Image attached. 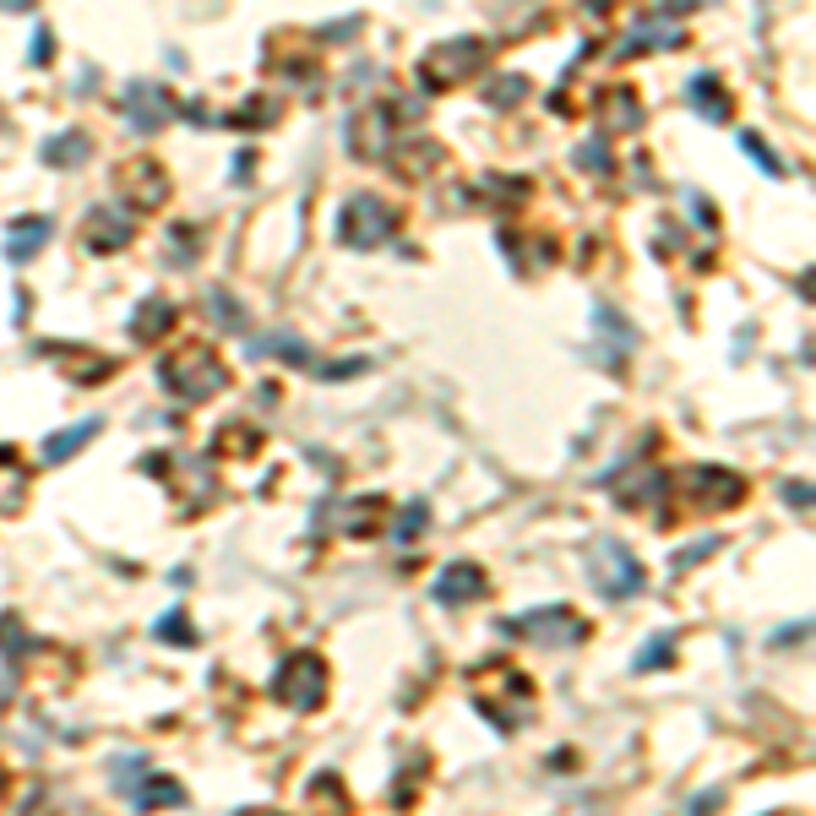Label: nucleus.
I'll return each instance as SVG.
<instances>
[{
	"instance_id": "b1692460",
	"label": "nucleus",
	"mask_w": 816,
	"mask_h": 816,
	"mask_svg": "<svg viewBox=\"0 0 816 816\" xmlns=\"http://www.w3.org/2000/svg\"><path fill=\"white\" fill-rule=\"evenodd\" d=\"M158 637H164V642H191L196 632H191V621H180V615H169V621H158Z\"/></svg>"
},
{
	"instance_id": "39448f33",
	"label": "nucleus",
	"mask_w": 816,
	"mask_h": 816,
	"mask_svg": "<svg viewBox=\"0 0 816 816\" xmlns=\"http://www.w3.org/2000/svg\"><path fill=\"white\" fill-rule=\"evenodd\" d=\"M506 632L512 637H528L534 648H572V642H583V621H577L572 610H523L506 621Z\"/></svg>"
},
{
	"instance_id": "bb28decb",
	"label": "nucleus",
	"mask_w": 816,
	"mask_h": 816,
	"mask_svg": "<svg viewBox=\"0 0 816 816\" xmlns=\"http://www.w3.org/2000/svg\"><path fill=\"white\" fill-rule=\"evenodd\" d=\"M49 60V33H33V66H44Z\"/></svg>"
},
{
	"instance_id": "423d86ee",
	"label": "nucleus",
	"mask_w": 816,
	"mask_h": 816,
	"mask_svg": "<svg viewBox=\"0 0 816 816\" xmlns=\"http://www.w3.org/2000/svg\"><path fill=\"white\" fill-rule=\"evenodd\" d=\"M272 691H278V702H289V708H316L321 691H327L321 659H316V653H289L283 670L272 675Z\"/></svg>"
},
{
	"instance_id": "f3484780",
	"label": "nucleus",
	"mask_w": 816,
	"mask_h": 816,
	"mask_svg": "<svg viewBox=\"0 0 816 816\" xmlns=\"http://www.w3.org/2000/svg\"><path fill=\"white\" fill-rule=\"evenodd\" d=\"M691 104H697L708 120H729V98H719V82H713V77L691 82Z\"/></svg>"
},
{
	"instance_id": "ddd939ff",
	"label": "nucleus",
	"mask_w": 816,
	"mask_h": 816,
	"mask_svg": "<svg viewBox=\"0 0 816 816\" xmlns=\"http://www.w3.org/2000/svg\"><path fill=\"white\" fill-rule=\"evenodd\" d=\"M44 240H49V218H17L6 234V262H28Z\"/></svg>"
},
{
	"instance_id": "412c9836",
	"label": "nucleus",
	"mask_w": 816,
	"mask_h": 816,
	"mask_svg": "<svg viewBox=\"0 0 816 816\" xmlns=\"http://www.w3.org/2000/svg\"><path fill=\"white\" fill-rule=\"evenodd\" d=\"M278 349L289 365H311V354H305V343H294V338H267V343H256V354H272Z\"/></svg>"
},
{
	"instance_id": "aec40b11",
	"label": "nucleus",
	"mask_w": 816,
	"mask_h": 816,
	"mask_svg": "<svg viewBox=\"0 0 816 816\" xmlns=\"http://www.w3.org/2000/svg\"><path fill=\"white\" fill-rule=\"evenodd\" d=\"M670 653H675L670 637H653L648 648H642V659H637V675H648V670H659V664H670Z\"/></svg>"
},
{
	"instance_id": "a211bd4d",
	"label": "nucleus",
	"mask_w": 816,
	"mask_h": 816,
	"mask_svg": "<svg viewBox=\"0 0 816 816\" xmlns=\"http://www.w3.org/2000/svg\"><path fill=\"white\" fill-rule=\"evenodd\" d=\"M180 800H185V789L175 784V778H153V784H147V795H136V806L153 811V806H180Z\"/></svg>"
},
{
	"instance_id": "0eeeda50",
	"label": "nucleus",
	"mask_w": 816,
	"mask_h": 816,
	"mask_svg": "<svg viewBox=\"0 0 816 816\" xmlns=\"http://www.w3.org/2000/svg\"><path fill=\"white\" fill-rule=\"evenodd\" d=\"M686 496H691V506L724 512V506H735L740 496H746V485H740V474H729V468H691V474H686Z\"/></svg>"
},
{
	"instance_id": "393cba45",
	"label": "nucleus",
	"mask_w": 816,
	"mask_h": 816,
	"mask_svg": "<svg viewBox=\"0 0 816 816\" xmlns=\"http://www.w3.org/2000/svg\"><path fill=\"white\" fill-rule=\"evenodd\" d=\"M713 550H719V539H697L691 550H680V561H675V566H691V561H702V555H713Z\"/></svg>"
},
{
	"instance_id": "9d476101",
	"label": "nucleus",
	"mask_w": 816,
	"mask_h": 816,
	"mask_svg": "<svg viewBox=\"0 0 816 816\" xmlns=\"http://www.w3.org/2000/svg\"><path fill=\"white\" fill-rule=\"evenodd\" d=\"M126 115H131V126L147 136V131H158L169 115H175V104H169V93H164V88H131Z\"/></svg>"
},
{
	"instance_id": "dca6fc26",
	"label": "nucleus",
	"mask_w": 816,
	"mask_h": 816,
	"mask_svg": "<svg viewBox=\"0 0 816 816\" xmlns=\"http://www.w3.org/2000/svg\"><path fill=\"white\" fill-rule=\"evenodd\" d=\"M88 136L82 131H60L55 142H44V164H55V169H71V164H82L88 158Z\"/></svg>"
},
{
	"instance_id": "f03ea898",
	"label": "nucleus",
	"mask_w": 816,
	"mask_h": 816,
	"mask_svg": "<svg viewBox=\"0 0 816 816\" xmlns=\"http://www.w3.org/2000/svg\"><path fill=\"white\" fill-rule=\"evenodd\" d=\"M392 234H398V207H392L387 196L360 191V196H349V202H343V213H338V240L343 245L376 251V245H387Z\"/></svg>"
},
{
	"instance_id": "f8f14e48",
	"label": "nucleus",
	"mask_w": 816,
	"mask_h": 816,
	"mask_svg": "<svg viewBox=\"0 0 816 816\" xmlns=\"http://www.w3.org/2000/svg\"><path fill=\"white\" fill-rule=\"evenodd\" d=\"M599 115H604V126H610V131H637L642 126V109H637L632 88H604L599 93Z\"/></svg>"
},
{
	"instance_id": "9b49d317",
	"label": "nucleus",
	"mask_w": 816,
	"mask_h": 816,
	"mask_svg": "<svg viewBox=\"0 0 816 816\" xmlns=\"http://www.w3.org/2000/svg\"><path fill=\"white\" fill-rule=\"evenodd\" d=\"M479 593H485V572H479L474 561H457L436 577V599L441 604H468V599H479Z\"/></svg>"
},
{
	"instance_id": "6e6552de",
	"label": "nucleus",
	"mask_w": 816,
	"mask_h": 816,
	"mask_svg": "<svg viewBox=\"0 0 816 816\" xmlns=\"http://www.w3.org/2000/svg\"><path fill=\"white\" fill-rule=\"evenodd\" d=\"M392 115H398V109H387V104L354 115V153H360V158H387V142H398Z\"/></svg>"
},
{
	"instance_id": "2eb2a0df",
	"label": "nucleus",
	"mask_w": 816,
	"mask_h": 816,
	"mask_svg": "<svg viewBox=\"0 0 816 816\" xmlns=\"http://www.w3.org/2000/svg\"><path fill=\"white\" fill-rule=\"evenodd\" d=\"M88 436H98V419H77L71 430H55V436L44 441V463H66V457H77Z\"/></svg>"
},
{
	"instance_id": "1a4fd4ad",
	"label": "nucleus",
	"mask_w": 816,
	"mask_h": 816,
	"mask_svg": "<svg viewBox=\"0 0 816 816\" xmlns=\"http://www.w3.org/2000/svg\"><path fill=\"white\" fill-rule=\"evenodd\" d=\"M131 213H120V207H93L88 213V251L98 256H109V251H120V245H131Z\"/></svg>"
},
{
	"instance_id": "c85d7f7f",
	"label": "nucleus",
	"mask_w": 816,
	"mask_h": 816,
	"mask_svg": "<svg viewBox=\"0 0 816 816\" xmlns=\"http://www.w3.org/2000/svg\"><path fill=\"white\" fill-rule=\"evenodd\" d=\"M0 697H6V680H0Z\"/></svg>"
},
{
	"instance_id": "4be33fe9",
	"label": "nucleus",
	"mask_w": 816,
	"mask_h": 816,
	"mask_svg": "<svg viewBox=\"0 0 816 816\" xmlns=\"http://www.w3.org/2000/svg\"><path fill=\"white\" fill-rule=\"evenodd\" d=\"M523 93H528V82H523V77H501V82H490V88H485L490 104H517Z\"/></svg>"
},
{
	"instance_id": "c756f323",
	"label": "nucleus",
	"mask_w": 816,
	"mask_h": 816,
	"mask_svg": "<svg viewBox=\"0 0 816 816\" xmlns=\"http://www.w3.org/2000/svg\"><path fill=\"white\" fill-rule=\"evenodd\" d=\"M778 816H789V811H778Z\"/></svg>"
},
{
	"instance_id": "20e7f679",
	"label": "nucleus",
	"mask_w": 816,
	"mask_h": 816,
	"mask_svg": "<svg viewBox=\"0 0 816 816\" xmlns=\"http://www.w3.org/2000/svg\"><path fill=\"white\" fill-rule=\"evenodd\" d=\"M485 66V44L479 39H452V44H436L425 60H419V88H452V82L474 77Z\"/></svg>"
},
{
	"instance_id": "6ab92c4d",
	"label": "nucleus",
	"mask_w": 816,
	"mask_h": 816,
	"mask_svg": "<svg viewBox=\"0 0 816 816\" xmlns=\"http://www.w3.org/2000/svg\"><path fill=\"white\" fill-rule=\"evenodd\" d=\"M425 523H430V506L425 501H408V512L398 517V539H419V534H425Z\"/></svg>"
},
{
	"instance_id": "a878e982",
	"label": "nucleus",
	"mask_w": 816,
	"mask_h": 816,
	"mask_svg": "<svg viewBox=\"0 0 816 816\" xmlns=\"http://www.w3.org/2000/svg\"><path fill=\"white\" fill-rule=\"evenodd\" d=\"M577 164H583V169H604V164H610V158H604V142H588L583 153H577Z\"/></svg>"
},
{
	"instance_id": "f257e3e1",
	"label": "nucleus",
	"mask_w": 816,
	"mask_h": 816,
	"mask_svg": "<svg viewBox=\"0 0 816 816\" xmlns=\"http://www.w3.org/2000/svg\"><path fill=\"white\" fill-rule=\"evenodd\" d=\"M158 381H164V387L175 392V398H185V403H202V398H218V392L229 387V365L218 360L213 349L191 343V349L164 354V365H158Z\"/></svg>"
},
{
	"instance_id": "5701e85b",
	"label": "nucleus",
	"mask_w": 816,
	"mask_h": 816,
	"mask_svg": "<svg viewBox=\"0 0 816 816\" xmlns=\"http://www.w3.org/2000/svg\"><path fill=\"white\" fill-rule=\"evenodd\" d=\"M740 147H746V158H757V164L768 169V175H778V158L768 153V147H762V136H751V131H746V136H740Z\"/></svg>"
},
{
	"instance_id": "7ed1b4c3",
	"label": "nucleus",
	"mask_w": 816,
	"mask_h": 816,
	"mask_svg": "<svg viewBox=\"0 0 816 816\" xmlns=\"http://www.w3.org/2000/svg\"><path fill=\"white\" fill-rule=\"evenodd\" d=\"M588 583L604 593V599H637L642 593V572H637V555L626 550L615 534H599L588 544Z\"/></svg>"
},
{
	"instance_id": "4468645a",
	"label": "nucleus",
	"mask_w": 816,
	"mask_h": 816,
	"mask_svg": "<svg viewBox=\"0 0 816 816\" xmlns=\"http://www.w3.org/2000/svg\"><path fill=\"white\" fill-rule=\"evenodd\" d=\"M169 327H175V305H169V300H147V305H136V316H131V338L153 343V338H164Z\"/></svg>"
},
{
	"instance_id": "cd10ccee",
	"label": "nucleus",
	"mask_w": 816,
	"mask_h": 816,
	"mask_svg": "<svg viewBox=\"0 0 816 816\" xmlns=\"http://www.w3.org/2000/svg\"><path fill=\"white\" fill-rule=\"evenodd\" d=\"M784 496H789V506H811V490L806 485H789Z\"/></svg>"
}]
</instances>
